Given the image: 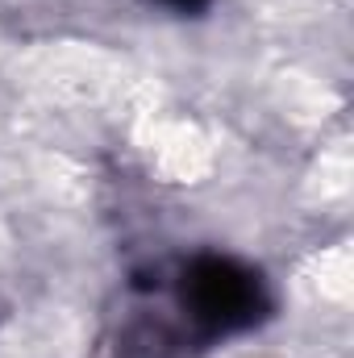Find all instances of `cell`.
I'll list each match as a JSON object with an SVG mask.
<instances>
[{"label": "cell", "instance_id": "obj_2", "mask_svg": "<svg viewBox=\"0 0 354 358\" xmlns=\"http://www.w3.org/2000/svg\"><path fill=\"white\" fill-rule=\"evenodd\" d=\"M167 8H176V13H196V8H204L208 0H163Z\"/></svg>", "mask_w": 354, "mask_h": 358}, {"label": "cell", "instance_id": "obj_1", "mask_svg": "<svg viewBox=\"0 0 354 358\" xmlns=\"http://www.w3.org/2000/svg\"><path fill=\"white\" fill-rule=\"evenodd\" d=\"M176 296L187 325L204 342L246 334L271 313L263 275L255 267H246V263H238V259H221V255L192 259L179 271Z\"/></svg>", "mask_w": 354, "mask_h": 358}]
</instances>
